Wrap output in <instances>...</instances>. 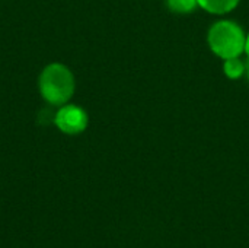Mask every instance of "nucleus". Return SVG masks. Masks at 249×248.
Listing matches in <instances>:
<instances>
[{"label": "nucleus", "instance_id": "f257e3e1", "mask_svg": "<svg viewBox=\"0 0 249 248\" xmlns=\"http://www.w3.org/2000/svg\"><path fill=\"white\" fill-rule=\"evenodd\" d=\"M74 76L64 64L51 63L39 76L42 98L51 105H64L74 92Z\"/></svg>", "mask_w": 249, "mask_h": 248}, {"label": "nucleus", "instance_id": "f03ea898", "mask_svg": "<svg viewBox=\"0 0 249 248\" xmlns=\"http://www.w3.org/2000/svg\"><path fill=\"white\" fill-rule=\"evenodd\" d=\"M247 37L242 28L232 20L216 22L209 31V45L222 58L239 57L245 51Z\"/></svg>", "mask_w": 249, "mask_h": 248}, {"label": "nucleus", "instance_id": "7ed1b4c3", "mask_svg": "<svg viewBox=\"0 0 249 248\" xmlns=\"http://www.w3.org/2000/svg\"><path fill=\"white\" fill-rule=\"evenodd\" d=\"M54 123L66 134H79L88 127V114L77 105L64 104L57 110Z\"/></svg>", "mask_w": 249, "mask_h": 248}, {"label": "nucleus", "instance_id": "20e7f679", "mask_svg": "<svg viewBox=\"0 0 249 248\" xmlns=\"http://www.w3.org/2000/svg\"><path fill=\"white\" fill-rule=\"evenodd\" d=\"M198 6H201L204 10L216 15H223L231 10H233L241 0H197Z\"/></svg>", "mask_w": 249, "mask_h": 248}, {"label": "nucleus", "instance_id": "39448f33", "mask_svg": "<svg viewBox=\"0 0 249 248\" xmlns=\"http://www.w3.org/2000/svg\"><path fill=\"white\" fill-rule=\"evenodd\" d=\"M223 70H225V75L228 77L238 79V77H241L247 72V64L239 57H232V58H226L225 60Z\"/></svg>", "mask_w": 249, "mask_h": 248}, {"label": "nucleus", "instance_id": "423d86ee", "mask_svg": "<svg viewBox=\"0 0 249 248\" xmlns=\"http://www.w3.org/2000/svg\"><path fill=\"white\" fill-rule=\"evenodd\" d=\"M197 0H166V7L177 15H187L197 9Z\"/></svg>", "mask_w": 249, "mask_h": 248}, {"label": "nucleus", "instance_id": "0eeeda50", "mask_svg": "<svg viewBox=\"0 0 249 248\" xmlns=\"http://www.w3.org/2000/svg\"><path fill=\"white\" fill-rule=\"evenodd\" d=\"M245 51H247V54H248V58H249V35L247 37V44H245Z\"/></svg>", "mask_w": 249, "mask_h": 248}, {"label": "nucleus", "instance_id": "6e6552de", "mask_svg": "<svg viewBox=\"0 0 249 248\" xmlns=\"http://www.w3.org/2000/svg\"><path fill=\"white\" fill-rule=\"evenodd\" d=\"M247 73H248V79H249V60H248V64H247Z\"/></svg>", "mask_w": 249, "mask_h": 248}]
</instances>
